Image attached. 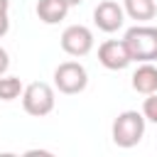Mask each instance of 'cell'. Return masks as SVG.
<instances>
[{
  "label": "cell",
  "instance_id": "6da1fadb",
  "mask_svg": "<svg viewBox=\"0 0 157 157\" xmlns=\"http://www.w3.org/2000/svg\"><path fill=\"white\" fill-rule=\"evenodd\" d=\"M123 39L132 54V61H157V27L135 25L125 32Z\"/></svg>",
  "mask_w": 157,
  "mask_h": 157
},
{
  "label": "cell",
  "instance_id": "7a4b0ae2",
  "mask_svg": "<svg viewBox=\"0 0 157 157\" xmlns=\"http://www.w3.org/2000/svg\"><path fill=\"white\" fill-rule=\"evenodd\" d=\"M113 142L118 147H135L142 135H145V115L137 113V110H123L115 120H113Z\"/></svg>",
  "mask_w": 157,
  "mask_h": 157
},
{
  "label": "cell",
  "instance_id": "3957f363",
  "mask_svg": "<svg viewBox=\"0 0 157 157\" xmlns=\"http://www.w3.org/2000/svg\"><path fill=\"white\" fill-rule=\"evenodd\" d=\"M54 103H56L54 88L44 81H34V83L25 86V91H22V108H25V113H29L34 118L49 115L54 110Z\"/></svg>",
  "mask_w": 157,
  "mask_h": 157
},
{
  "label": "cell",
  "instance_id": "277c9868",
  "mask_svg": "<svg viewBox=\"0 0 157 157\" xmlns=\"http://www.w3.org/2000/svg\"><path fill=\"white\" fill-rule=\"evenodd\" d=\"M54 86L66 93V96H74V93H81L86 86H88V74L83 69V64L78 61H64L54 69Z\"/></svg>",
  "mask_w": 157,
  "mask_h": 157
},
{
  "label": "cell",
  "instance_id": "5b68a950",
  "mask_svg": "<svg viewBox=\"0 0 157 157\" xmlns=\"http://www.w3.org/2000/svg\"><path fill=\"white\" fill-rule=\"evenodd\" d=\"M98 61L110 71H123L130 66L132 54H130L125 39H105L98 47Z\"/></svg>",
  "mask_w": 157,
  "mask_h": 157
},
{
  "label": "cell",
  "instance_id": "8992f818",
  "mask_svg": "<svg viewBox=\"0 0 157 157\" xmlns=\"http://www.w3.org/2000/svg\"><path fill=\"white\" fill-rule=\"evenodd\" d=\"M61 49L69 56H86L93 49V32L83 25H71L61 32Z\"/></svg>",
  "mask_w": 157,
  "mask_h": 157
},
{
  "label": "cell",
  "instance_id": "52a82bcc",
  "mask_svg": "<svg viewBox=\"0 0 157 157\" xmlns=\"http://www.w3.org/2000/svg\"><path fill=\"white\" fill-rule=\"evenodd\" d=\"M93 22H96V27L101 32H108V34L118 32L123 27V22H125V10L115 0H103L93 10Z\"/></svg>",
  "mask_w": 157,
  "mask_h": 157
},
{
  "label": "cell",
  "instance_id": "ba28073f",
  "mask_svg": "<svg viewBox=\"0 0 157 157\" xmlns=\"http://www.w3.org/2000/svg\"><path fill=\"white\" fill-rule=\"evenodd\" d=\"M132 88L142 96L157 93V66L152 61H142L137 71L132 74Z\"/></svg>",
  "mask_w": 157,
  "mask_h": 157
},
{
  "label": "cell",
  "instance_id": "9c48e42d",
  "mask_svg": "<svg viewBox=\"0 0 157 157\" xmlns=\"http://www.w3.org/2000/svg\"><path fill=\"white\" fill-rule=\"evenodd\" d=\"M69 12V5L64 0H39L37 2V17L44 22V25H56L66 17Z\"/></svg>",
  "mask_w": 157,
  "mask_h": 157
},
{
  "label": "cell",
  "instance_id": "30bf717a",
  "mask_svg": "<svg viewBox=\"0 0 157 157\" xmlns=\"http://www.w3.org/2000/svg\"><path fill=\"white\" fill-rule=\"evenodd\" d=\"M123 10L128 17L137 22H147L157 15V0H123Z\"/></svg>",
  "mask_w": 157,
  "mask_h": 157
},
{
  "label": "cell",
  "instance_id": "8fae6325",
  "mask_svg": "<svg viewBox=\"0 0 157 157\" xmlns=\"http://www.w3.org/2000/svg\"><path fill=\"white\" fill-rule=\"evenodd\" d=\"M22 81L17 76H0V101H15L22 98Z\"/></svg>",
  "mask_w": 157,
  "mask_h": 157
},
{
  "label": "cell",
  "instance_id": "7c38bea8",
  "mask_svg": "<svg viewBox=\"0 0 157 157\" xmlns=\"http://www.w3.org/2000/svg\"><path fill=\"white\" fill-rule=\"evenodd\" d=\"M142 115H145V120H150V123L157 125V93H150V96L145 98V103H142Z\"/></svg>",
  "mask_w": 157,
  "mask_h": 157
},
{
  "label": "cell",
  "instance_id": "4fadbf2b",
  "mask_svg": "<svg viewBox=\"0 0 157 157\" xmlns=\"http://www.w3.org/2000/svg\"><path fill=\"white\" fill-rule=\"evenodd\" d=\"M7 10H10V0H0V37H5L7 29H10V15H7Z\"/></svg>",
  "mask_w": 157,
  "mask_h": 157
},
{
  "label": "cell",
  "instance_id": "5bb4252c",
  "mask_svg": "<svg viewBox=\"0 0 157 157\" xmlns=\"http://www.w3.org/2000/svg\"><path fill=\"white\" fill-rule=\"evenodd\" d=\"M7 69H10V56H7V52L0 47V76H5Z\"/></svg>",
  "mask_w": 157,
  "mask_h": 157
},
{
  "label": "cell",
  "instance_id": "9a60e30c",
  "mask_svg": "<svg viewBox=\"0 0 157 157\" xmlns=\"http://www.w3.org/2000/svg\"><path fill=\"white\" fill-rule=\"evenodd\" d=\"M64 2H66V5H69V7H74V5H81V2H83V0H64Z\"/></svg>",
  "mask_w": 157,
  "mask_h": 157
}]
</instances>
